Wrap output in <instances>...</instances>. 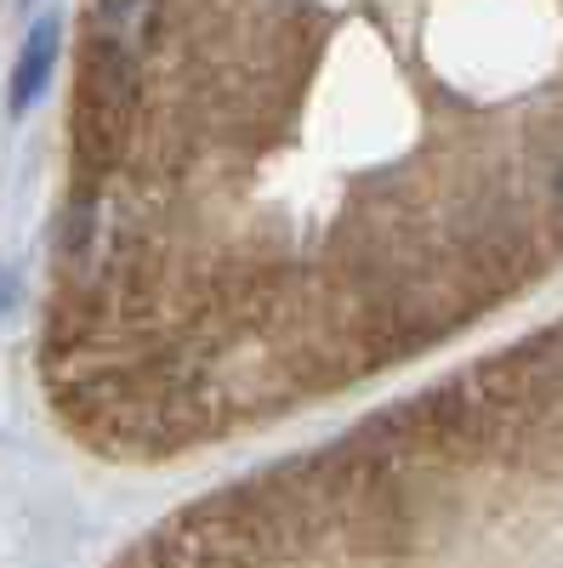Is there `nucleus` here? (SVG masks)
Wrapping results in <instances>:
<instances>
[{
    "instance_id": "f257e3e1",
    "label": "nucleus",
    "mask_w": 563,
    "mask_h": 568,
    "mask_svg": "<svg viewBox=\"0 0 563 568\" xmlns=\"http://www.w3.org/2000/svg\"><path fill=\"white\" fill-rule=\"evenodd\" d=\"M131 103H137L131 58L91 34V45H86V74H80V114H74V136H80V154H86V160H109L120 142H125Z\"/></svg>"
},
{
    "instance_id": "20e7f679",
    "label": "nucleus",
    "mask_w": 563,
    "mask_h": 568,
    "mask_svg": "<svg viewBox=\"0 0 563 568\" xmlns=\"http://www.w3.org/2000/svg\"><path fill=\"white\" fill-rule=\"evenodd\" d=\"M557 194H563V176H557Z\"/></svg>"
},
{
    "instance_id": "f03ea898",
    "label": "nucleus",
    "mask_w": 563,
    "mask_h": 568,
    "mask_svg": "<svg viewBox=\"0 0 563 568\" xmlns=\"http://www.w3.org/2000/svg\"><path fill=\"white\" fill-rule=\"evenodd\" d=\"M52 58H58V18H40L18 52V69H12V109L18 114L52 85Z\"/></svg>"
},
{
    "instance_id": "7ed1b4c3",
    "label": "nucleus",
    "mask_w": 563,
    "mask_h": 568,
    "mask_svg": "<svg viewBox=\"0 0 563 568\" xmlns=\"http://www.w3.org/2000/svg\"><path fill=\"white\" fill-rule=\"evenodd\" d=\"M7 302H12V296H0V307H7Z\"/></svg>"
}]
</instances>
